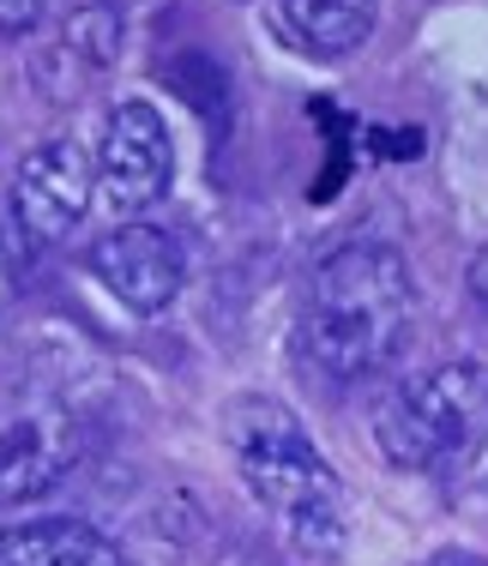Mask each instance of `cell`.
<instances>
[{
  "label": "cell",
  "mask_w": 488,
  "mask_h": 566,
  "mask_svg": "<svg viewBox=\"0 0 488 566\" xmlns=\"http://www.w3.org/2000/svg\"><path fill=\"white\" fill-rule=\"evenodd\" d=\"M0 302H7V248H0Z\"/></svg>",
  "instance_id": "7c38bea8"
},
{
  "label": "cell",
  "mask_w": 488,
  "mask_h": 566,
  "mask_svg": "<svg viewBox=\"0 0 488 566\" xmlns=\"http://www.w3.org/2000/svg\"><path fill=\"white\" fill-rule=\"evenodd\" d=\"M91 272L108 295H115L127 314H163V307L181 295L187 260H181V241L157 223H121L91 248Z\"/></svg>",
  "instance_id": "52a82bcc"
},
{
  "label": "cell",
  "mask_w": 488,
  "mask_h": 566,
  "mask_svg": "<svg viewBox=\"0 0 488 566\" xmlns=\"http://www.w3.org/2000/svg\"><path fill=\"white\" fill-rule=\"evenodd\" d=\"M488 434V368L446 361V368L392 392L374 416V447L398 470H453Z\"/></svg>",
  "instance_id": "3957f363"
},
{
  "label": "cell",
  "mask_w": 488,
  "mask_h": 566,
  "mask_svg": "<svg viewBox=\"0 0 488 566\" xmlns=\"http://www.w3.org/2000/svg\"><path fill=\"white\" fill-rule=\"evenodd\" d=\"M411 314H416V290L404 253L386 248V241H350L308 283V314H302L308 356L338 380L380 374L411 338Z\"/></svg>",
  "instance_id": "6da1fadb"
},
{
  "label": "cell",
  "mask_w": 488,
  "mask_h": 566,
  "mask_svg": "<svg viewBox=\"0 0 488 566\" xmlns=\"http://www.w3.org/2000/svg\"><path fill=\"white\" fill-rule=\"evenodd\" d=\"M229 447H236V464L248 476V489L283 518V531L302 548H320L332 555L344 543V489H338L332 464L314 452V440L302 434L283 403H236L229 410Z\"/></svg>",
  "instance_id": "7a4b0ae2"
},
{
  "label": "cell",
  "mask_w": 488,
  "mask_h": 566,
  "mask_svg": "<svg viewBox=\"0 0 488 566\" xmlns=\"http://www.w3.org/2000/svg\"><path fill=\"white\" fill-rule=\"evenodd\" d=\"M91 193H97V157L79 139H43L31 157L19 164V181H12V218L31 241H61L73 235L79 218L91 211Z\"/></svg>",
  "instance_id": "5b68a950"
},
{
  "label": "cell",
  "mask_w": 488,
  "mask_h": 566,
  "mask_svg": "<svg viewBox=\"0 0 488 566\" xmlns=\"http://www.w3.org/2000/svg\"><path fill=\"white\" fill-rule=\"evenodd\" d=\"M61 49L85 66V73L115 66V55H121V12L103 7V0H79V7L61 19Z\"/></svg>",
  "instance_id": "30bf717a"
},
{
  "label": "cell",
  "mask_w": 488,
  "mask_h": 566,
  "mask_svg": "<svg viewBox=\"0 0 488 566\" xmlns=\"http://www.w3.org/2000/svg\"><path fill=\"white\" fill-rule=\"evenodd\" d=\"M0 566H121V555L79 518H37L0 531Z\"/></svg>",
  "instance_id": "ba28073f"
},
{
  "label": "cell",
  "mask_w": 488,
  "mask_h": 566,
  "mask_svg": "<svg viewBox=\"0 0 488 566\" xmlns=\"http://www.w3.org/2000/svg\"><path fill=\"white\" fill-rule=\"evenodd\" d=\"M79 458V416L54 392H0V512L49 494Z\"/></svg>",
  "instance_id": "277c9868"
},
{
  "label": "cell",
  "mask_w": 488,
  "mask_h": 566,
  "mask_svg": "<svg viewBox=\"0 0 488 566\" xmlns=\"http://www.w3.org/2000/svg\"><path fill=\"white\" fill-rule=\"evenodd\" d=\"M79 0H0V36H31L49 19H66Z\"/></svg>",
  "instance_id": "8fae6325"
},
{
  "label": "cell",
  "mask_w": 488,
  "mask_h": 566,
  "mask_svg": "<svg viewBox=\"0 0 488 566\" xmlns=\"http://www.w3.org/2000/svg\"><path fill=\"white\" fill-rule=\"evenodd\" d=\"M97 181L103 199L115 211H145L169 193L175 181V139L163 127V115L152 103H121L103 127V151H97Z\"/></svg>",
  "instance_id": "8992f818"
},
{
  "label": "cell",
  "mask_w": 488,
  "mask_h": 566,
  "mask_svg": "<svg viewBox=\"0 0 488 566\" xmlns=\"http://www.w3.org/2000/svg\"><path fill=\"white\" fill-rule=\"evenodd\" d=\"M278 19L290 43L314 61H344L368 43L374 0H278Z\"/></svg>",
  "instance_id": "9c48e42d"
}]
</instances>
